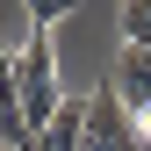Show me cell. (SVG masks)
<instances>
[{
  "label": "cell",
  "mask_w": 151,
  "mask_h": 151,
  "mask_svg": "<svg viewBox=\"0 0 151 151\" xmlns=\"http://www.w3.org/2000/svg\"><path fill=\"white\" fill-rule=\"evenodd\" d=\"M79 137H86V101L72 93V101L58 108V115L43 122V137H36V151H79Z\"/></svg>",
  "instance_id": "277c9868"
},
{
  "label": "cell",
  "mask_w": 151,
  "mask_h": 151,
  "mask_svg": "<svg viewBox=\"0 0 151 151\" xmlns=\"http://www.w3.org/2000/svg\"><path fill=\"white\" fill-rule=\"evenodd\" d=\"M58 14H65L58 0H43V7H29V29H58Z\"/></svg>",
  "instance_id": "8992f818"
},
{
  "label": "cell",
  "mask_w": 151,
  "mask_h": 151,
  "mask_svg": "<svg viewBox=\"0 0 151 151\" xmlns=\"http://www.w3.org/2000/svg\"><path fill=\"white\" fill-rule=\"evenodd\" d=\"M115 29H122V50H151V0H122Z\"/></svg>",
  "instance_id": "5b68a950"
},
{
  "label": "cell",
  "mask_w": 151,
  "mask_h": 151,
  "mask_svg": "<svg viewBox=\"0 0 151 151\" xmlns=\"http://www.w3.org/2000/svg\"><path fill=\"white\" fill-rule=\"evenodd\" d=\"M14 86H22V122L43 137V122L72 101L58 79V50H50V29H29V43L14 50Z\"/></svg>",
  "instance_id": "6da1fadb"
},
{
  "label": "cell",
  "mask_w": 151,
  "mask_h": 151,
  "mask_svg": "<svg viewBox=\"0 0 151 151\" xmlns=\"http://www.w3.org/2000/svg\"><path fill=\"white\" fill-rule=\"evenodd\" d=\"M79 151H144V122L115 101V86L86 93V137H79Z\"/></svg>",
  "instance_id": "7a4b0ae2"
},
{
  "label": "cell",
  "mask_w": 151,
  "mask_h": 151,
  "mask_svg": "<svg viewBox=\"0 0 151 151\" xmlns=\"http://www.w3.org/2000/svg\"><path fill=\"white\" fill-rule=\"evenodd\" d=\"M108 86H115V101L151 129V50H122L115 72H108Z\"/></svg>",
  "instance_id": "3957f363"
}]
</instances>
